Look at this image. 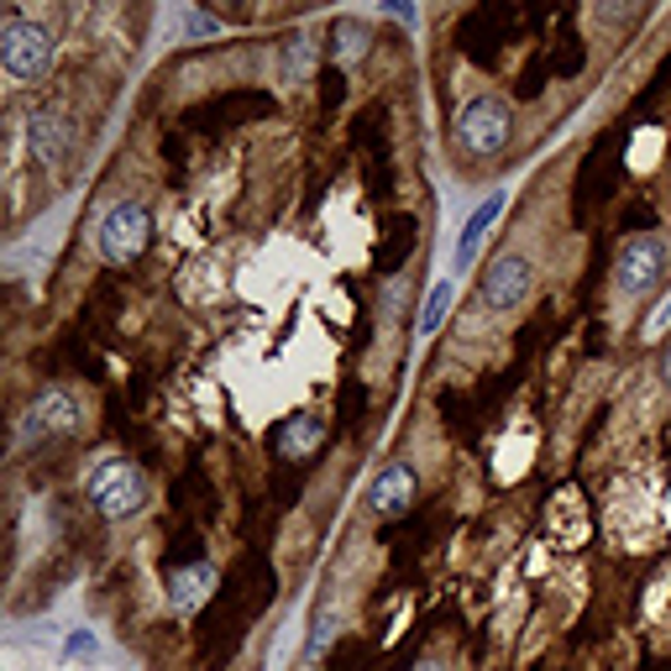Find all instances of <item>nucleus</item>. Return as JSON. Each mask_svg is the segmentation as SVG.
Instances as JSON below:
<instances>
[{
	"instance_id": "nucleus-1",
	"label": "nucleus",
	"mask_w": 671,
	"mask_h": 671,
	"mask_svg": "<svg viewBox=\"0 0 671 671\" xmlns=\"http://www.w3.org/2000/svg\"><path fill=\"white\" fill-rule=\"evenodd\" d=\"M509 132H514V116L499 95H478L473 105H462L456 116V147L473 152V158H493L509 147Z\"/></svg>"
},
{
	"instance_id": "nucleus-2",
	"label": "nucleus",
	"mask_w": 671,
	"mask_h": 671,
	"mask_svg": "<svg viewBox=\"0 0 671 671\" xmlns=\"http://www.w3.org/2000/svg\"><path fill=\"white\" fill-rule=\"evenodd\" d=\"M143 499H147V482H143V473H137V462L116 456V462H100L95 473H90V503H95L105 520L137 514Z\"/></svg>"
},
{
	"instance_id": "nucleus-3",
	"label": "nucleus",
	"mask_w": 671,
	"mask_h": 671,
	"mask_svg": "<svg viewBox=\"0 0 671 671\" xmlns=\"http://www.w3.org/2000/svg\"><path fill=\"white\" fill-rule=\"evenodd\" d=\"M147 241H152V216H147L143 205L121 200V205L105 211V220H100V252L111 263H137L147 252Z\"/></svg>"
},
{
	"instance_id": "nucleus-4",
	"label": "nucleus",
	"mask_w": 671,
	"mask_h": 671,
	"mask_svg": "<svg viewBox=\"0 0 671 671\" xmlns=\"http://www.w3.org/2000/svg\"><path fill=\"white\" fill-rule=\"evenodd\" d=\"M0 64L16 79H43L53 64V37L37 22H5L0 26Z\"/></svg>"
},
{
	"instance_id": "nucleus-5",
	"label": "nucleus",
	"mask_w": 671,
	"mask_h": 671,
	"mask_svg": "<svg viewBox=\"0 0 671 671\" xmlns=\"http://www.w3.org/2000/svg\"><path fill=\"white\" fill-rule=\"evenodd\" d=\"M79 420H84V409H79V399H73L69 388H43L22 414V441L69 435V431H79Z\"/></svg>"
},
{
	"instance_id": "nucleus-6",
	"label": "nucleus",
	"mask_w": 671,
	"mask_h": 671,
	"mask_svg": "<svg viewBox=\"0 0 671 671\" xmlns=\"http://www.w3.org/2000/svg\"><path fill=\"white\" fill-rule=\"evenodd\" d=\"M478 294H482L488 310H514V305L530 294V263L525 258H514V252H499L493 263L482 268Z\"/></svg>"
},
{
	"instance_id": "nucleus-7",
	"label": "nucleus",
	"mask_w": 671,
	"mask_h": 671,
	"mask_svg": "<svg viewBox=\"0 0 671 671\" xmlns=\"http://www.w3.org/2000/svg\"><path fill=\"white\" fill-rule=\"evenodd\" d=\"M661 268H667L661 241L656 237H629L619 247V263H614V284H619V294H646V288L661 278Z\"/></svg>"
},
{
	"instance_id": "nucleus-8",
	"label": "nucleus",
	"mask_w": 671,
	"mask_h": 671,
	"mask_svg": "<svg viewBox=\"0 0 671 671\" xmlns=\"http://www.w3.org/2000/svg\"><path fill=\"white\" fill-rule=\"evenodd\" d=\"M220 588V577L211 561H194V567H179V572H168V609L173 614H194L200 603H211Z\"/></svg>"
},
{
	"instance_id": "nucleus-9",
	"label": "nucleus",
	"mask_w": 671,
	"mask_h": 671,
	"mask_svg": "<svg viewBox=\"0 0 671 671\" xmlns=\"http://www.w3.org/2000/svg\"><path fill=\"white\" fill-rule=\"evenodd\" d=\"M409 503H414V473H409L405 462H388L384 473L367 482V509L378 520H394V514H405Z\"/></svg>"
},
{
	"instance_id": "nucleus-10",
	"label": "nucleus",
	"mask_w": 671,
	"mask_h": 671,
	"mask_svg": "<svg viewBox=\"0 0 671 671\" xmlns=\"http://www.w3.org/2000/svg\"><path fill=\"white\" fill-rule=\"evenodd\" d=\"M320 441H326V420L320 414H288L273 425V452L284 456H310L320 452Z\"/></svg>"
},
{
	"instance_id": "nucleus-11",
	"label": "nucleus",
	"mask_w": 671,
	"mask_h": 671,
	"mask_svg": "<svg viewBox=\"0 0 671 671\" xmlns=\"http://www.w3.org/2000/svg\"><path fill=\"white\" fill-rule=\"evenodd\" d=\"M572 503H577V493L567 488V493L551 503V525H546L561 551H572V546H582V541H588V514H577Z\"/></svg>"
},
{
	"instance_id": "nucleus-12",
	"label": "nucleus",
	"mask_w": 671,
	"mask_h": 671,
	"mask_svg": "<svg viewBox=\"0 0 671 671\" xmlns=\"http://www.w3.org/2000/svg\"><path fill=\"white\" fill-rule=\"evenodd\" d=\"M367 43H373V32H367L357 16H341V22L331 26V64L341 69V64H357V58H367Z\"/></svg>"
},
{
	"instance_id": "nucleus-13",
	"label": "nucleus",
	"mask_w": 671,
	"mask_h": 671,
	"mask_svg": "<svg viewBox=\"0 0 671 671\" xmlns=\"http://www.w3.org/2000/svg\"><path fill=\"white\" fill-rule=\"evenodd\" d=\"M69 121L64 116H32V147H37V158L43 163H58L64 158V147H69Z\"/></svg>"
},
{
	"instance_id": "nucleus-14",
	"label": "nucleus",
	"mask_w": 671,
	"mask_h": 671,
	"mask_svg": "<svg viewBox=\"0 0 671 671\" xmlns=\"http://www.w3.org/2000/svg\"><path fill=\"white\" fill-rule=\"evenodd\" d=\"M499 211H503V194H488V200H482L478 211H473V220H467V226H462V241H456V263H467V258H473V252H478L482 231H488V226H493V220H499Z\"/></svg>"
},
{
	"instance_id": "nucleus-15",
	"label": "nucleus",
	"mask_w": 671,
	"mask_h": 671,
	"mask_svg": "<svg viewBox=\"0 0 671 671\" xmlns=\"http://www.w3.org/2000/svg\"><path fill=\"white\" fill-rule=\"evenodd\" d=\"M452 294H456L452 284H435L431 294H425V310H420V331H425V336H431L435 326L446 320V310H452Z\"/></svg>"
},
{
	"instance_id": "nucleus-16",
	"label": "nucleus",
	"mask_w": 671,
	"mask_h": 671,
	"mask_svg": "<svg viewBox=\"0 0 671 671\" xmlns=\"http://www.w3.org/2000/svg\"><path fill=\"white\" fill-rule=\"evenodd\" d=\"M284 69L294 73V79H305V73L315 69V37H288V48H284Z\"/></svg>"
},
{
	"instance_id": "nucleus-17",
	"label": "nucleus",
	"mask_w": 671,
	"mask_h": 671,
	"mask_svg": "<svg viewBox=\"0 0 671 671\" xmlns=\"http://www.w3.org/2000/svg\"><path fill=\"white\" fill-rule=\"evenodd\" d=\"M346 100V79H341V69L326 73V105H341Z\"/></svg>"
},
{
	"instance_id": "nucleus-18",
	"label": "nucleus",
	"mask_w": 671,
	"mask_h": 671,
	"mask_svg": "<svg viewBox=\"0 0 671 671\" xmlns=\"http://www.w3.org/2000/svg\"><path fill=\"white\" fill-rule=\"evenodd\" d=\"M661 384L671 388V346H667V357H661Z\"/></svg>"
},
{
	"instance_id": "nucleus-19",
	"label": "nucleus",
	"mask_w": 671,
	"mask_h": 671,
	"mask_svg": "<svg viewBox=\"0 0 671 671\" xmlns=\"http://www.w3.org/2000/svg\"><path fill=\"white\" fill-rule=\"evenodd\" d=\"M414 671H441V661H435V656H425V661H414Z\"/></svg>"
}]
</instances>
